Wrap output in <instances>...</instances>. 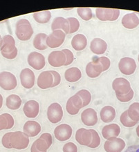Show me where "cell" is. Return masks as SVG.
<instances>
[{
	"mask_svg": "<svg viewBox=\"0 0 139 152\" xmlns=\"http://www.w3.org/2000/svg\"><path fill=\"white\" fill-rule=\"evenodd\" d=\"M71 102H72L73 104L78 108V109H80L83 107V102L80 96H78V95H74L72 97L70 98Z\"/></svg>",
	"mask_w": 139,
	"mask_h": 152,
	"instance_id": "obj_41",
	"label": "cell"
},
{
	"mask_svg": "<svg viewBox=\"0 0 139 152\" xmlns=\"http://www.w3.org/2000/svg\"><path fill=\"white\" fill-rule=\"evenodd\" d=\"M18 85L16 77L12 73L4 71L0 73V86L6 91L13 90Z\"/></svg>",
	"mask_w": 139,
	"mask_h": 152,
	"instance_id": "obj_4",
	"label": "cell"
},
{
	"mask_svg": "<svg viewBox=\"0 0 139 152\" xmlns=\"http://www.w3.org/2000/svg\"><path fill=\"white\" fill-rule=\"evenodd\" d=\"M31 152H42V151H40L37 150V149H36V147H35V146L33 144L32 147H31Z\"/></svg>",
	"mask_w": 139,
	"mask_h": 152,
	"instance_id": "obj_51",
	"label": "cell"
},
{
	"mask_svg": "<svg viewBox=\"0 0 139 152\" xmlns=\"http://www.w3.org/2000/svg\"><path fill=\"white\" fill-rule=\"evenodd\" d=\"M23 111L27 118H36L40 111L39 103L35 100H29L24 104Z\"/></svg>",
	"mask_w": 139,
	"mask_h": 152,
	"instance_id": "obj_17",
	"label": "cell"
},
{
	"mask_svg": "<svg viewBox=\"0 0 139 152\" xmlns=\"http://www.w3.org/2000/svg\"><path fill=\"white\" fill-rule=\"evenodd\" d=\"M2 105H3V97L0 94V109L1 108Z\"/></svg>",
	"mask_w": 139,
	"mask_h": 152,
	"instance_id": "obj_52",
	"label": "cell"
},
{
	"mask_svg": "<svg viewBox=\"0 0 139 152\" xmlns=\"http://www.w3.org/2000/svg\"><path fill=\"white\" fill-rule=\"evenodd\" d=\"M48 62L50 66L53 67L64 66L67 62V56L62 50L53 51L48 57Z\"/></svg>",
	"mask_w": 139,
	"mask_h": 152,
	"instance_id": "obj_12",
	"label": "cell"
},
{
	"mask_svg": "<svg viewBox=\"0 0 139 152\" xmlns=\"http://www.w3.org/2000/svg\"><path fill=\"white\" fill-rule=\"evenodd\" d=\"M67 20L69 23V34H73L78 31L80 28V22L78 19L75 18H68Z\"/></svg>",
	"mask_w": 139,
	"mask_h": 152,
	"instance_id": "obj_34",
	"label": "cell"
},
{
	"mask_svg": "<svg viewBox=\"0 0 139 152\" xmlns=\"http://www.w3.org/2000/svg\"><path fill=\"white\" fill-rule=\"evenodd\" d=\"M23 131L29 137H35L41 132V126L38 122L33 120H29L24 124Z\"/></svg>",
	"mask_w": 139,
	"mask_h": 152,
	"instance_id": "obj_18",
	"label": "cell"
},
{
	"mask_svg": "<svg viewBox=\"0 0 139 152\" xmlns=\"http://www.w3.org/2000/svg\"><path fill=\"white\" fill-rule=\"evenodd\" d=\"M116 98L118 100H119L120 102H127L129 101L132 100V98H134V91L132 90V88L130 90V91L128 93V94L123 95V96H121V95H116Z\"/></svg>",
	"mask_w": 139,
	"mask_h": 152,
	"instance_id": "obj_37",
	"label": "cell"
},
{
	"mask_svg": "<svg viewBox=\"0 0 139 152\" xmlns=\"http://www.w3.org/2000/svg\"><path fill=\"white\" fill-rule=\"evenodd\" d=\"M10 134H11V132L6 133V134L2 137V139H1L2 145H3V146L6 149H12L10 142Z\"/></svg>",
	"mask_w": 139,
	"mask_h": 152,
	"instance_id": "obj_43",
	"label": "cell"
},
{
	"mask_svg": "<svg viewBox=\"0 0 139 152\" xmlns=\"http://www.w3.org/2000/svg\"><path fill=\"white\" fill-rule=\"evenodd\" d=\"M112 88L114 90L116 95L123 96L128 94L132 89L129 82L123 77H118L112 82Z\"/></svg>",
	"mask_w": 139,
	"mask_h": 152,
	"instance_id": "obj_7",
	"label": "cell"
},
{
	"mask_svg": "<svg viewBox=\"0 0 139 152\" xmlns=\"http://www.w3.org/2000/svg\"><path fill=\"white\" fill-rule=\"evenodd\" d=\"M62 52L66 55L67 56V62L64 66H68V65L71 64L73 62V60H74V56H73V53L69 49H64L62 50Z\"/></svg>",
	"mask_w": 139,
	"mask_h": 152,
	"instance_id": "obj_44",
	"label": "cell"
},
{
	"mask_svg": "<svg viewBox=\"0 0 139 152\" xmlns=\"http://www.w3.org/2000/svg\"><path fill=\"white\" fill-rule=\"evenodd\" d=\"M107 44L105 40L100 38H94L90 44V49L92 53L96 55L103 54L106 51Z\"/></svg>",
	"mask_w": 139,
	"mask_h": 152,
	"instance_id": "obj_20",
	"label": "cell"
},
{
	"mask_svg": "<svg viewBox=\"0 0 139 152\" xmlns=\"http://www.w3.org/2000/svg\"><path fill=\"white\" fill-rule=\"evenodd\" d=\"M66 109L67 111L68 112V113L70 114L71 115H76V114L78 113L80 109L76 108L74 105L73 104L72 102H71V99L69 98L68 101H67V104H66Z\"/></svg>",
	"mask_w": 139,
	"mask_h": 152,
	"instance_id": "obj_38",
	"label": "cell"
},
{
	"mask_svg": "<svg viewBox=\"0 0 139 152\" xmlns=\"http://www.w3.org/2000/svg\"><path fill=\"white\" fill-rule=\"evenodd\" d=\"M69 23L67 19L62 17H58L54 19L51 24V29L53 31L62 29L65 34H69Z\"/></svg>",
	"mask_w": 139,
	"mask_h": 152,
	"instance_id": "obj_22",
	"label": "cell"
},
{
	"mask_svg": "<svg viewBox=\"0 0 139 152\" xmlns=\"http://www.w3.org/2000/svg\"><path fill=\"white\" fill-rule=\"evenodd\" d=\"M65 36L66 34L62 31L56 30L53 31L46 38V45L51 48L60 47L64 42Z\"/></svg>",
	"mask_w": 139,
	"mask_h": 152,
	"instance_id": "obj_6",
	"label": "cell"
},
{
	"mask_svg": "<svg viewBox=\"0 0 139 152\" xmlns=\"http://www.w3.org/2000/svg\"><path fill=\"white\" fill-rule=\"evenodd\" d=\"M15 34L20 40L27 41L30 39L33 34V30L31 23L26 19L18 20L15 25Z\"/></svg>",
	"mask_w": 139,
	"mask_h": 152,
	"instance_id": "obj_2",
	"label": "cell"
},
{
	"mask_svg": "<svg viewBox=\"0 0 139 152\" xmlns=\"http://www.w3.org/2000/svg\"><path fill=\"white\" fill-rule=\"evenodd\" d=\"M100 118L103 122L109 123L116 118V110L113 107L106 106L102 108L100 113Z\"/></svg>",
	"mask_w": 139,
	"mask_h": 152,
	"instance_id": "obj_24",
	"label": "cell"
},
{
	"mask_svg": "<svg viewBox=\"0 0 139 152\" xmlns=\"http://www.w3.org/2000/svg\"><path fill=\"white\" fill-rule=\"evenodd\" d=\"M63 117V110L61 105L58 102H53L48 107L47 110V118L53 124L60 122Z\"/></svg>",
	"mask_w": 139,
	"mask_h": 152,
	"instance_id": "obj_5",
	"label": "cell"
},
{
	"mask_svg": "<svg viewBox=\"0 0 139 152\" xmlns=\"http://www.w3.org/2000/svg\"><path fill=\"white\" fill-rule=\"evenodd\" d=\"M6 107L11 110H17L20 108L22 104V99L20 97L15 94L10 95L6 98Z\"/></svg>",
	"mask_w": 139,
	"mask_h": 152,
	"instance_id": "obj_27",
	"label": "cell"
},
{
	"mask_svg": "<svg viewBox=\"0 0 139 152\" xmlns=\"http://www.w3.org/2000/svg\"><path fill=\"white\" fill-rule=\"evenodd\" d=\"M64 77L67 81L69 82H75L80 80L82 77V73L77 67H71L65 71Z\"/></svg>",
	"mask_w": 139,
	"mask_h": 152,
	"instance_id": "obj_25",
	"label": "cell"
},
{
	"mask_svg": "<svg viewBox=\"0 0 139 152\" xmlns=\"http://www.w3.org/2000/svg\"><path fill=\"white\" fill-rule=\"evenodd\" d=\"M91 132L92 133V140L91 144L89 145V147L92 149L97 148V147H98L100 145L101 140L100 136H99L98 133L97 132L96 130L91 129Z\"/></svg>",
	"mask_w": 139,
	"mask_h": 152,
	"instance_id": "obj_35",
	"label": "cell"
},
{
	"mask_svg": "<svg viewBox=\"0 0 139 152\" xmlns=\"http://www.w3.org/2000/svg\"><path fill=\"white\" fill-rule=\"evenodd\" d=\"M97 60H98V62L100 63V64L102 65L103 72H104V71H106L107 69H109V67H110L111 61L108 58H107V57H100V58L97 59Z\"/></svg>",
	"mask_w": 139,
	"mask_h": 152,
	"instance_id": "obj_40",
	"label": "cell"
},
{
	"mask_svg": "<svg viewBox=\"0 0 139 152\" xmlns=\"http://www.w3.org/2000/svg\"><path fill=\"white\" fill-rule=\"evenodd\" d=\"M96 17L98 20L103 22L111 21L113 18V8H99L96 9Z\"/></svg>",
	"mask_w": 139,
	"mask_h": 152,
	"instance_id": "obj_26",
	"label": "cell"
},
{
	"mask_svg": "<svg viewBox=\"0 0 139 152\" xmlns=\"http://www.w3.org/2000/svg\"><path fill=\"white\" fill-rule=\"evenodd\" d=\"M77 12L78 15L85 21H89L93 17L92 10L89 8H78Z\"/></svg>",
	"mask_w": 139,
	"mask_h": 152,
	"instance_id": "obj_32",
	"label": "cell"
},
{
	"mask_svg": "<svg viewBox=\"0 0 139 152\" xmlns=\"http://www.w3.org/2000/svg\"><path fill=\"white\" fill-rule=\"evenodd\" d=\"M21 84L23 87L27 89H30L34 86L35 77L33 71L28 68L23 69L21 71L20 75Z\"/></svg>",
	"mask_w": 139,
	"mask_h": 152,
	"instance_id": "obj_13",
	"label": "cell"
},
{
	"mask_svg": "<svg viewBox=\"0 0 139 152\" xmlns=\"http://www.w3.org/2000/svg\"><path fill=\"white\" fill-rule=\"evenodd\" d=\"M0 51L2 56L8 60L15 59L18 56L15 41L11 35H6L0 40Z\"/></svg>",
	"mask_w": 139,
	"mask_h": 152,
	"instance_id": "obj_1",
	"label": "cell"
},
{
	"mask_svg": "<svg viewBox=\"0 0 139 152\" xmlns=\"http://www.w3.org/2000/svg\"><path fill=\"white\" fill-rule=\"evenodd\" d=\"M120 15V10L118 9H113V18L111 20V22L113 21H116L119 18V17Z\"/></svg>",
	"mask_w": 139,
	"mask_h": 152,
	"instance_id": "obj_50",
	"label": "cell"
},
{
	"mask_svg": "<svg viewBox=\"0 0 139 152\" xmlns=\"http://www.w3.org/2000/svg\"><path fill=\"white\" fill-rule=\"evenodd\" d=\"M40 138L43 139V140H45L46 141L48 147L51 146L53 143V139L52 136L49 134V133H44V134H42L40 136Z\"/></svg>",
	"mask_w": 139,
	"mask_h": 152,
	"instance_id": "obj_46",
	"label": "cell"
},
{
	"mask_svg": "<svg viewBox=\"0 0 139 152\" xmlns=\"http://www.w3.org/2000/svg\"><path fill=\"white\" fill-rule=\"evenodd\" d=\"M37 86L42 89H47L51 88L53 84V77L50 71H43L39 75L37 81Z\"/></svg>",
	"mask_w": 139,
	"mask_h": 152,
	"instance_id": "obj_16",
	"label": "cell"
},
{
	"mask_svg": "<svg viewBox=\"0 0 139 152\" xmlns=\"http://www.w3.org/2000/svg\"><path fill=\"white\" fill-rule=\"evenodd\" d=\"M126 146L123 139L112 138L107 140L104 144V149L106 152H122Z\"/></svg>",
	"mask_w": 139,
	"mask_h": 152,
	"instance_id": "obj_8",
	"label": "cell"
},
{
	"mask_svg": "<svg viewBox=\"0 0 139 152\" xmlns=\"http://www.w3.org/2000/svg\"><path fill=\"white\" fill-rule=\"evenodd\" d=\"M1 39V35H0V40Z\"/></svg>",
	"mask_w": 139,
	"mask_h": 152,
	"instance_id": "obj_55",
	"label": "cell"
},
{
	"mask_svg": "<svg viewBox=\"0 0 139 152\" xmlns=\"http://www.w3.org/2000/svg\"><path fill=\"white\" fill-rule=\"evenodd\" d=\"M50 73H51L53 77V84L52 87L53 88L55 86L59 85L61 82V76L60 75V73L58 72H57L56 71H50Z\"/></svg>",
	"mask_w": 139,
	"mask_h": 152,
	"instance_id": "obj_45",
	"label": "cell"
},
{
	"mask_svg": "<svg viewBox=\"0 0 139 152\" xmlns=\"http://www.w3.org/2000/svg\"><path fill=\"white\" fill-rule=\"evenodd\" d=\"M125 152H139V145H132L128 147Z\"/></svg>",
	"mask_w": 139,
	"mask_h": 152,
	"instance_id": "obj_49",
	"label": "cell"
},
{
	"mask_svg": "<svg viewBox=\"0 0 139 152\" xmlns=\"http://www.w3.org/2000/svg\"><path fill=\"white\" fill-rule=\"evenodd\" d=\"M73 129L70 125L67 124H62L57 126L54 130V135L57 140L63 142L71 138Z\"/></svg>",
	"mask_w": 139,
	"mask_h": 152,
	"instance_id": "obj_9",
	"label": "cell"
},
{
	"mask_svg": "<svg viewBox=\"0 0 139 152\" xmlns=\"http://www.w3.org/2000/svg\"><path fill=\"white\" fill-rule=\"evenodd\" d=\"M136 134H137V136L139 137V124L138 125L137 127H136Z\"/></svg>",
	"mask_w": 139,
	"mask_h": 152,
	"instance_id": "obj_53",
	"label": "cell"
},
{
	"mask_svg": "<svg viewBox=\"0 0 139 152\" xmlns=\"http://www.w3.org/2000/svg\"><path fill=\"white\" fill-rule=\"evenodd\" d=\"M8 126V121L3 114L0 115V131L6 129Z\"/></svg>",
	"mask_w": 139,
	"mask_h": 152,
	"instance_id": "obj_48",
	"label": "cell"
},
{
	"mask_svg": "<svg viewBox=\"0 0 139 152\" xmlns=\"http://www.w3.org/2000/svg\"><path fill=\"white\" fill-rule=\"evenodd\" d=\"M10 142L12 148L22 150L28 147L29 145V137L22 132H11L10 137Z\"/></svg>",
	"mask_w": 139,
	"mask_h": 152,
	"instance_id": "obj_3",
	"label": "cell"
},
{
	"mask_svg": "<svg viewBox=\"0 0 139 152\" xmlns=\"http://www.w3.org/2000/svg\"><path fill=\"white\" fill-rule=\"evenodd\" d=\"M119 68L123 74L126 75H132L136 69L135 60L131 58H122L119 63Z\"/></svg>",
	"mask_w": 139,
	"mask_h": 152,
	"instance_id": "obj_10",
	"label": "cell"
},
{
	"mask_svg": "<svg viewBox=\"0 0 139 152\" xmlns=\"http://www.w3.org/2000/svg\"><path fill=\"white\" fill-rule=\"evenodd\" d=\"M76 95L80 96L83 102V107H87L89 104L91 100V95L89 91L86 89H82L77 93Z\"/></svg>",
	"mask_w": 139,
	"mask_h": 152,
	"instance_id": "obj_33",
	"label": "cell"
},
{
	"mask_svg": "<svg viewBox=\"0 0 139 152\" xmlns=\"http://www.w3.org/2000/svg\"><path fill=\"white\" fill-rule=\"evenodd\" d=\"M121 122L122 124L125 127H133L136 124L137 122H134L132 120L131 118L128 115V111L127 110L124 111V112L121 114V118H120Z\"/></svg>",
	"mask_w": 139,
	"mask_h": 152,
	"instance_id": "obj_31",
	"label": "cell"
},
{
	"mask_svg": "<svg viewBox=\"0 0 139 152\" xmlns=\"http://www.w3.org/2000/svg\"><path fill=\"white\" fill-rule=\"evenodd\" d=\"M121 133V128L117 124H111L105 126L102 129L103 138L106 140L112 138H117Z\"/></svg>",
	"mask_w": 139,
	"mask_h": 152,
	"instance_id": "obj_19",
	"label": "cell"
},
{
	"mask_svg": "<svg viewBox=\"0 0 139 152\" xmlns=\"http://www.w3.org/2000/svg\"><path fill=\"white\" fill-rule=\"evenodd\" d=\"M81 120L86 126H94L98 122V115L94 109H85L81 114Z\"/></svg>",
	"mask_w": 139,
	"mask_h": 152,
	"instance_id": "obj_15",
	"label": "cell"
},
{
	"mask_svg": "<svg viewBox=\"0 0 139 152\" xmlns=\"http://www.w3.org/2000/svg\"><path fill=\"white\" fill-rule=\"evenodd\" d=\"M128 115L134 122L139 121V102H134L128 109Z\"/></svg>",
	"mask_w": 139,
	"mask_h": 152,
	"instance_id": "obj_30",
	"label": "cell"
},
{
	"mask_svg": "<svg viewBox=\"0 0 139 152\" xmlns=\"http://www.w3.org/2000/svg\"><path fill=\"white\" fill-rule=\"evenodd\" d=\"M134 13H135L136 15L138 16V19H139V12H134Z\"/></svg>",
	"mask_w": 139,
	"mask_h": 152,
	"instance_id": "obj_54",
	"label": "cell"
},
{
	"mask_svg": "<svg viewBox=\"0 0 139 152\" xmlns=\"http://www.w3.org/2000/svg\"><path fill=\"white\" fill-rule=\"evenodd\" d=\"M63 152H78V147L73 142H67L63 146Z\"/></svg>",
	"mask_w": 139,
	"mask_h": 152,
	"instance_id": "obj_42",
	"label": "cell"
},
{
	"mask_svg": "<svg viewBox=\"0 0 139 152\" xmlns=\"http://www.w3.org/2000/svg\"><path fill=\"white\" fill-rule=\"evenodd\" d=\"M47 35L45 33H39L36 35L33 39V46L35 48L40 50H44L47 48V45H46V41Z\"/></svg>",
	"mask_w": 139,
	"mask_h": 152,
	"instance_id": "obj_28",
	"label": "cell"
},
{
	"mask_svg": "<svg viewBox=\"0 0 139 152\" xmlns=\"http://www.w3.org/2000/svg\"><path fill=\"white\" fill-rule=\"evenodd\" d=\"M28 63L30 66L35 70H41L45 66V56L37 52H32L29 55Z\"/></svg>",
	"mask_w": 139,
	"mask_h": 152,
	"instance_id": "obj_11",
	"label": "cell"
},
{
	"mask_svg": "<svg viewBox=\"0 0 139 152\" xmlns=\"http://www.w3.org/2000/svg\"><path fill=\"white\" fill-rule=\"evenodd\" d=\"M33 17L37 23L46 24L49 22L51 18V13L49 10H44V11L34 12L33 14Z\"/></svg>",
	"mask_w": 139,
	"mask_h": 152,
	"instance_id": "obj_29",
	"label": "cell"
},
{
	"mask_svg": "<svg viewBox=\"0 0 139 152\" xmlns=\"http://www.w3.org/2000/svg\"><path fill=\"white\" fill-rule=\"evenodd\" d=\"M33 145H35L37 150L42 152H46L47 149L49 148V147H48L47 143L46 142V141L40 138L37 139V140L33 142Z\"/></svg>",
	"mask_w": 139,
	"mask_h": 152,
	"instance_id": "obj_36",
	"label": "cell"
},
{
	"mask_svg": "<svg viewBox=\"0 0 139 152\" xmlns=\"http://www.w3.org/2000/svg\"><path fill=\"white\" fill-rule=\"evenodd\" d=\"M122 24L126 28H135L139 25V19L134 12L127 13L122 18Z\"/></svg>",
	"mask_w": 139,
	"mask_h": 152,
	"instance_id": "obj_21",
	"label": "cell"
},
{
	"mask_svg": "<svg viewBox=\"0 0 139 152\" xmlns=\"http://www.w3.org/2000/svg\"><path fill=\"white\" fill-rule=\"evenodd\" d=\"M86 73H87L88 77L91 78H96L100 75V73L96 72V70H95L94 68L92 66L91 62H89V64L87 65V66H86Z\"/></svg>",
	"mask_w": 139,
	"mask_h": 152,
	"instance_id": "obj_39",
	"label": "cell"
},
{
	"mask_svg": "<svg viewBox=\"0 0 139 152\" xmlns=\"http://www.w3.org/2000/svg\"><path fill=\"white\" fill-rule=\"evenodd\" d=\"M138 62H139V55H138Z\"/></svg>",
	"mask_w": 139,
	"mask_h": 152,
	"instance_id": "obj_56",
	"label": "cell"
},
{
	"mask_svg": "<svg viewBox=\"0 0 139 152\" xmlns=\"http://www.w3.org/2000/svg\"><path fill=\"white\" fill-rule=\"evenodd\" d=\"M87 45V39L83 34H77L71 39V46L77 51H80L86 48Z\"/></svg>",
	"mask_w": 139,
	"mask_h": 152,
	"instance_id": "obj_23",
	"label": "cell"
},
{
	"mask_svg": "<svg viewBox=\"0 0 139 152\" xmlns=\"http://www.w3.org/2000/svg\"><path fill=\"white\" fill-rule=\"evenodd\" d=\"M75 140L80 145L89 147L92 140V133L91 129L81 128L77 130L75 133Z\"/></svg>",
	"mask_w": 139,
	"mask_h": 152,
	"instance_id": "obj_14",
	"label": "cell"
},
{
	"mask_svg": "<svg viewBox=\"0 0 139 152\" xmlns=\"http://www.w3.org/2000/svg\"><path fill=\"white\" fill-rule=\"evenodd\" d=\"M3 115L5 116L8 121V126H7V128H6V129H10L13 127L15 124L13 117H12V116L9 113H3Z\"/></svg>",
	"mask_w": 139,
	"mask_h": 152,
	"instance_id": "obj_47",
	"label": "cell"
}]
</instances>
